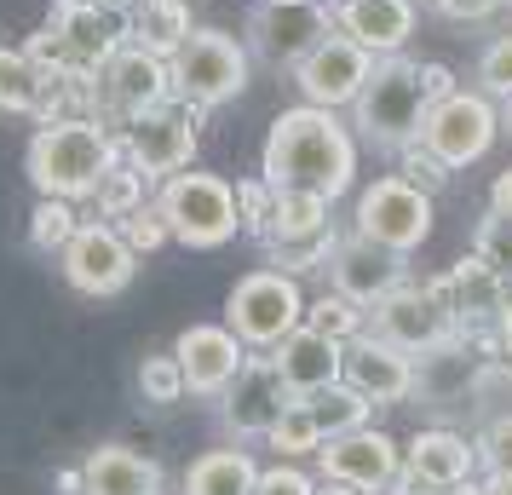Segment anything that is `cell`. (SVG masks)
<instances>
[{"label": "cell", "mask_w": 512, "mask_h": 495, "mask_svg": "<svg viewBox=\"0 0 512 495\" xmlns=\"http://www.w3.org/2000/svg\"><path fill=\"white\" fill-rule=\"evenodd\" d=\"M334 29L363 41L374 58H397L415 35V0H334Z\"/></svg>", "instance_id": "23"}, {"label": "cell", "mask_w": 512, "mask_h": 495, "mask_svg": "<svg viewBox=\"0 0 512 495\" xmlns=\"http://www.w3.org/2000/svg\"><path fill=\"white\" fill-rule=\"evenodd\" d=\"M162 467L127 444H104L81 467V495H162Z\"/></svg>", "instance_id": "25"}, {"label": "cell", "mask_w": 512, "mask_h": 495, "mask_svg": "<svg viewBox=\"0 0 512 495\" xmlns=\"http://www.w3.org/2000/svg\"><path fill=\"white\" fill-rule=\"evenodd\" d=\"M121 29H133V18H121V6L104 0H64L47 18V29L35 35V58L58 75H93L110 52L127 41Z\"/></svg>", "instance_id": "6"}, {"label": "cell", "mask_w": 512, "mask_h": 495, "mask_svg": "<svg viewBox=\"0 0 512 495\" xmlns=\"http://www.w3.org/2000/svg\"><path fill=\"white\" fill-rule=\"evenodd\" d=\"M104 6H121V0H104Z\"/></svg>", "instance_id": "49"}, {"label": "cell", "mask_w": 512, "mask_h": 495, "mask_svg": "<svg viewBox=\"0 0 512 495\" xmlns=\"http://www.w3.org/2000/svg\"><path fill=\"white\" fill-rule=\"evenodd\" d=\"M438 495H484V484L472 478V484H455V490H438Z\"/></svg>", "instance_id": "47"}, {"label": "cell", "mask_w": 512, "mask_h": 495, "mask_svg": "<svg viewBox=\"0 0 512 495\" xmlns=\"http://www.w3.org/2000/svg\"><path fill=\"white\" fill-rule=\"evenodd\" d=\"M139 392H144L150 403H179V392H190V386H185V363H179V352L144 357V363H139Z\"/></svg>", "instance_id": "34"}, {"label": "cell", "mask_w": 512, "mask_h": 495, "mask_svg": "<svg viewBox=\"0 0 512 495\" xmlns=\"http://www.w3.org/2000/svg\"><path fill=\"white\" fill-rule=\"evenodd\" d=\"M156 208L167 213V231L185 248H225L231 236H242V202H236V185L219 179V173H202V167H185L162 179L156 190Z\"/></svg>", "instance_id": "4"}, {"label": "cell", "mask_w": 512, "mask_h": 495, "mask_svg": "<svg viewBox=\"0 0 512 495\" xmlns=\"http://www.w3.org/2000/svg\"><path fill=\"white\" fill-rule=\"evenodd\" d=\"M236 202H242V231L265 236L271 231V213H277V190L265 185V173L248 179V185H236Z\"/></svg>", "instance_id": "39"}, {"label": "cell", "mask_w": 512, "mask_h": 495, "mask_svg": "<svg viewBox=\"0 0 512 495\" xmlns=\"http://www.w3.org/2000/svg\"><path fill=\"white\" fill-rule=\"evenodd\" d=\"M305 329L328 334V340H357V334L369 329V306H357L351 294H340V288H328V294H317V300H305Z\"/></svg>", "instance_id": "31"}, {"label": "cell", "mask_w": 512, "mask_h": 495, "mask_svg": "<svg viewBox=\"0 0 512 495\" xmlns=\"http://www.w3.org/2000/svg\"><path fill=\"white\" fill-rule=\"evenodd\" d=\"M334 248H340V236H334V225H323V231L265 242V265H277V271H288V277H300V271H328Z\"/></svg>", "instance_id": "30"}, {"label": "cell", "mask_w": 512, "mask_h": 495, "mask_svg": "<svg viewBox=\"0 0 512 495\" xmlns=\"http://www.w3.org/2000/svg\"><path fill=\"white\" fill-rule=\"evenodd\" d=\"M225 323L242 334L248 352H277L282 340L305 323V294H300V283H294L288 271L259 265V271H248V277L231 288Z\"/></svg>", "instance_id": "8"}, {"label": "cell", "mask_w": 512, "mask_h": 495, "mask_svg": "<svg viewBox=\"0 0 512 495\" xmlns=\"http://www.w3.org/2000/svg\"><path fill=\"white\" fill-rule=\"evenodd\" d=\"M93 116L110 121V127H127L133 116H144L150 104L173 98V81H167V52L144 47V41H121L93 75Z\"/></svg>", "instance_id": "7"}, {"label": "cell", "mask_w": 512, "mask_h": 495, "mask_svg": "<svg viewBox=\"0 0 512 495\" xmlns=\"http://www.w3.org/2000/svg\"><path fill=\"white\" fill-rule=\"evenodd\" d=\"M317 467H323L328 484H351V490H392L397 472H403V449H397L392 432L380 426H357V432H340L317 449Z\"/></svg>", "instance_id": "18"}, {"label": "cell", "mask_w": 512, "mask_h": 495, "mask_svg": "<svg viewBox=\"0 0 512 495\" xmlns=\"http://www.w3.org/2000/svg\"><path fill=\"white\" fill-rule=\"evenodd\" d=\"M369 409L374 403L363 398V392H351L346 380H340V386H323V392H305V398H294V409L277 421L271 449H282V455H317L328 438L369 426Z\"/></svg>", "instance_id": "16"}, {"label": "cell", "mask_w": 512, "mask_h": 495, "mask_svg": "<svg viewBox=\"0 0 512 495\" xmlns=\"http://www.w3.org/2000/svg\"><path fill=\"white\" fill-rule=\"evenodd\" d=\"M432 81L420 64L409 58H380L369 75V87L363 98L351 104V127H357V139L374 144V150H409L420 144V127H426V110H432Z\"/></svg>", "instance_id": "3"}, {"label": "cell", "mask_w": 512, "mask_h": 495, "mask_svg": "<svg viewBox=\"0 0 512 495\" xmlns=\"http://www.w3.org/2000/svg\"><path fill=\"white\" fill-rule=\"evenodd\" d=\"M58 490H64V495H81V472H58Z\"/></svg>", "instance_id": "45"}, {"label": "cell", "mask_w": 512, "mask_h": 495, "mask_svg": "<svg viewBox=\"0 0 512 495\" xmlns=\"http://www.w3.org/2000/svg\"><path fill=\"white\" fill-rule=\"evenodd\" d=\"M478 87L489 98H512V35H495L484 52H478Z\"/></svg>", "instance_id": "36"}, {"label": "cell", "mask_w": 512, "mask_h": 495, "mask_svg": "<svg viewBox=\"0 0 512 495\" xmlns=\"http://www.w3.org/2000/svg\"><path fill=\"white\" fill-rule=\"evenodd\" d=\"M507 6H512V0H507Z\"/></svg>", "instance_id": "50"}, {"label": "cell", "mask_w": 512, "mask_h": 495, "mask_svg": "<svg viewBox=\"0 0 512 495\" xmlns=\"http://www.w3.org/2000/svg\"><path fill=\"white\" fill-rule=\"evenodd\" d=\"M369 329L380 334V340H392L397 352L409 357H432L443 352V346H455L461 340V323H455V311L443 306L432 288H397V294H386L380 306H369Z\"/></svg>", "instance_id": "15"}, {"label": "cell", "mask_w": 512, "mask_h": 495, "mask_svg": "<svg viewBox=\"0 0 512 495\" xmlns=\"http://www.w3.org/2000/svg\"><path fill=\"white\" fill-rule=\"evenodd\" d=\"M121 236L133 242V254H156L162 242H173V231H167V213L156 208V202H144L139 213H127V219H121Z\"/></svg>", "instance_id": "38"}, {"label": "cell", "mask_w": 512, "mask_h": 495, "mask_svg": "<svg viewBox=\"0 0 512 495\" xmlns=\"http://www.w3.org/2000/svg\"><path fill=\"white\" fill-rule=\"evenodd\" d=\"M351 392L380 409V403H403L409 392H420V357L397 352L392 340H380L374 329H363L357 340H346V369H340Z\"/></svg>", "instance_id": "19"}, {"label": "cell", "mask_w": 512, "mask_h": 495, "mask_svg": "<svg viewBox=\"0 0 512 495\" xmlns=\"http://www.w3.org/2000/svg\"><path fill=\"white\" fill-rule=\"evenodd\" d=\"M121 156L116 127L98 116H52L41 121V133L29 139L24 167L29 185L41 196H70V202H87L93 185L110 173V162Z\"/></svg>", "instance_id": "2"}, {"label": "cell", "mask_w": 512, "mask_h": 495, "mask_svg": "<svg viewBox=\"0 0 512 495\" xmlns=\"http://www.w3.org/2000/svg\"><path fill=\"white\" fill-rule=\"evenodd\" d=\"M334 29L328 0H259L248 18V47L271 70H300V58Z\"/></svg>", "instance_id": "12"}, {"label": "cell", "mask_w": 512, "mask_h": 495, "mask_svg": "<svg viewBox=\"0 0 512 495\" xmlns=\"http://www.w3.org/2000/svg\"><path fill=\"white\" fill-rule=\"evenodd\" d=\"M351 231L380 242V248H392V254H415L420 242L432 236V190H420L403 173L374 179L357 196V208H351Z\"/></svg>", "instance_id": "10"}, {"label": "cell", "mask_w": 512, "mask_h": 495, "mask_svg": "<svg viewBox=\"0 0 512 495\" xmlns=\"http://www.w3.org/2000/svg\"><path fill=\"white\" fill-rule=\"evenodd\" d=\"M196 116H202V110H190L179 98L150 104L144 116L116 127L121 156L139 167L144 179H173V173H185L190 156H196Z\"/></svg>", "instance_id": "11"}, {"label": "cell", "mask_w": 512, "mask_h": 495, "mask_svg": "<svg viewBox=\"0 0 512 495\" xmlns=\"http://www.w3.org/2000/svg\"><path fill=\"white\" fill-rule=\"evenodd\" d=\"M58 81L64 75L47 70L35 52H12L0 47V110L6 116H47L58 110Z\"/></svg>", "instance_id": "26"}, {"label": "cell", "mask_w": 512, "mask_h": 495, "mask_svg": "<svg viewBox=\"0 0 512 495\" xmlns=\"http://www.w3.org/2000/svg\"><path fill=\"white\" fill-rule=\"evenodd\" d=\"M81 231V213H75L70 196H41L35 213H29V242L47 248V254H64V242Z\"/></svg>", "instance_id": "33"}, {"label": "cell", "mask_w": 512, "mask_h": 495, "mask_svg": "<svg viewBox=\"0 0 512 495\" xmlns=\"http://www.w3.org/2000/svg\"><path fill=\"white\" fill-rule=\"evenodd\" d=\"M254 495H317V484H311L300 467H265L259 484H254Z\"/></svg>", "instance_id": "41"}, {"label": "cell", "mask_w": 512, "mask_h": 495, "mask_svg": "<svg viewBox=\"0 0 512 495\" xmlns=\"http://www.w3.org/2000/svg\"><path fill=\"white\" fill-rule=\"evenodd\" d=\"M374 58L363 41H351L346 29H328L317 47L300 58V70H294V87H300L305 104H323V110H351L363 87H369L374 75Z\"/></svg>", "instance_id": "13"}, {"label": "cell", "mask_w": 512, "mask_h": 495, "mask_svg": "<svg viewBox=\"0 0 512 495\" xmlns=\"http://www.w3.org/2000/svg\"><path fill=\"white\" fill-rule=\"evenodd\" d=\"M472 472H478V438H461L455 426H426L403 449V478L432 495L472 484Z\"/></svg>", "instance_id": "22"}, {"label": "cell", "mask_w": 512, "mask_h": 495, "mask_svg": "<svg viewBox=\"0 0 512 495\" xmlns=\"http://www.w3.org/2000/svg\"><path fill=\"white\" fill-rule=\"evenodd\" d=\"M167 81H173L179 104L219 110V104L242 98V87H248V47L225 29H190L185 41L167 52Z\"/></svg>", "instance_id": "5"}, {"label": "cell", "mask_w": 512, "mask_h": 495, "mask_svg": "<svg viewBox=\"0 0 512 495\" xmlns=\"http://www.w3.org/2000/svg\"><path fill=\"white\" fill-rule=\"evenodd\" d=\"M271 357H277L282 380L294 386V398L323 392V386H340V369H346V346H340V340H328V334H317V329H305V323L288 334Z\"/></svg>", "instance_id": "24"}, {"label": "cell", "mask_w": 512, "mask_h": 495, "mask_svg": "<svg viewBox=\"0 0 512 495\" xmlns=\"http://www.w3.org/2000/svg\"><path fill=\"white\" fill-rule=\"evenodd\" d=\"M449 24H484V18H495V6H507V0H432Z\"/></svg>", "instance_id": "42"}, {"label": "cell", "mask_w": 512, "mask_h": 495, "mask_svg": "<svg viewBox=\"0 0 512 495\" xmlns=\"http://www.w3.org/2000/svg\"><path fill=\"white\" fill-rule=\"evenodd\" d=\"M478 467H484V478L512 472V415H489L484 421V432H478Z\"/></svg>", "instance_id": "37"}, {"label": "cell", "mask_w": 512, "mask_h": 495, "mask_svg": "<svg viewBox=\"0 0 512 495\" xmlns=\"http://www.w3.org/2000/svg\"><path fill=\"white\" fill-rule=\"evenodd\" d=\"M323 225H334V219H328V202H323V196H305V190H277V213H271V231H265V242L323 231Z\"/></svg>", "instance_id": "32"}, {"label": "cell", "mask_w": 512, "mask_h": 495, "mask_svg": "<svg viewBox=\"0 0 512 495\" xmlns=\"http://www.w3.org/2000/svg\"><path fill=\"white\" fill-rule=\"evenodd\" d=\"M403 260L409 254H392V248H380V242L351 231V236H340V248L328 260V288L351 294L357 306H380L386 294L403 288Z\"/></svg>", "instance_id": "20"}, {"label": "cell", "mask_w": 512, "mask_h": 495, "mask_svg": "<svg viewBox=\"0 0 512 495\" xmlns=\"http://www.w3.org/2000/svg\"><path fill=\"white\" fill-rule=\"evenodd\" d=\"M179 363H185V386L196 398H219L236 375H242V363H248V346H242V334L231 323H196V329L179 334Z\"/></svg>", "instance_id": "21"}, {"label": "cell", "mask_w": 512, "mask_h": 495, "mask_svg": "<svg viewBox=\"0 0 512 495\" xmlns=\"http://www.w3.org/2000/svg\"><path fill=\"white\" fill-rule=\"evenodd\" d=\"M144 190H150V179H144L139 167L127 162V156H116V162H110V173L93 185L87 208H93V219H110V225H121L127 213L144 208Z\"/></svg>", "instance_id": "28"}, {"label": "cell", "mask_w": 512, "mask_h": 495, "mask_svg": "<svg viewBox=\"0 0 512 495\" xmlns=\"http://www.w3.org/2000/svg\"><path fill=\"white\" fill-rule=\"evenodd\" d=\"M288 409H294V386L282 380L271 352H254L242 363V375L219 392V421L236 438H271Z\"/></svg>", "instance_id": "17"}, {"label": "cell", "mask_w": 512, "mask_h": 495, "mask_svg": "<svg viewBox=\"0 0 512 495\" xmlns=\"http://www.w3.org/2000/svg\"><path fill=\"white\" fill-rule=\"evenodd\" d=\"M495 133H501L495 98H489L484 87H449L443 98H432L426 127H420V144H426L449 173H461V167L484 162Z\"/></svg>", "instance_id": "9"}, {"label": "cell", "mask_w": 512, "mask_h": 495, "mask_svg": "<svg viewBox=\"0 0 512 495\" xmlns=\"http://www.w3.org/2000/svg\"><path fill=\"white\" fill-rule=\"evenodd\" d=\"M484 495H512V472H495V478H484Z\"/></svg>", "instance_id": "44"}, {"label": "cell", "mask_w": 512, "mask_h": 495, "mask_svg": "<svg viewBox=\"0 0 512 495\" xmlns=\"http://www.w3.org/2000/svg\"><path fill=\"white\" fill-rule=\"evenodd\" d=\"M472 254H478V260H484L489 271L512 277V219L489 213L484 225H478V236H472Z\"/></svg>", "instance_id": "35"}, {"label": "cell", "mask_w": 512, "mask_h": 495, "mask_svg": "<svg viewBox=\"0 0 512 495\" xmlns=\"http://www.w3.org/2000/svg\"><path fill=\"white\" fill-rule=\"evenodd\" d=\"M501 127L512 133V98H501Z\"/></svg>", "instance_id": "48"}, {"label": "cell", "mask_w": 512, "mask_h": 495, "mask_svg": "<svg viewBox=\"0 0 512 495\" xmlns=\"http://www.w3.org/2000/svg\"><path fill=\"white\" fill-rule=\"evenodd\" d=\"M489 213H501V219H512V167L495 179V190H489Z\"/></svg>", "instance_id": "43"}, {"label": "cell", "mask_w": 512, "mask_h": 495, "mask_svg": "<svg viewBox=\"0 0 512 495\" xmlns=\"http://www.w3.org/2000/svg\"><path fill=\"white\" fill-rule=\"evenodd\" d=\"M259 472L265 467H259L248 449H208L202 461H190L185 495H254Z\"/></svg>", "instance_id": "27"}, {"label": "cell", "mask_w": 512, "mask_h": 495, "mask_svg": "<svg viewBox=\"0 0 512 495\" xmlns=\"http://www.w3.org/2000/svg\"><path fill=\"white\" fill-rule=\"evenodd\" d=\"M127 18H133V41H144V47H156V52H173L196 29L185 0H133Z\"/></svg>", "instance_id": "29"}, {"label": "cell", "mask_w": 512, "mask_h": 495, "mask_svg": "<svg viewBox=\"0 0 512 495\" xmlns=\"http://www.w3.org/2000/svg\"><path fill=\"white\" fill-rule=\"evenodd\" d=\"M357 179V127L340 121V110L323 104H294L271 121L265 139V185L271 190H305L340 202Z\"/></svg>", "instance_id": "1"}, {"label": "cell", "mask_w": 512, "mask_h": 495, "mask_svg": "<svg viewBox=\"0 0 512 495\" xmlns=\"http://www.w3.org/2000/svg\"><path fill=\"white\" fill-rule=\"evenodd\" d=\"M317 495H363V490H351V484H328V478H323V484H317Z\"/></svg>", "instance_id": "46"}, {"label": "cell", "mask_w": 512, "mask_h": 495, "mask_svg": "<svg viewBox=\"0 0 512 495\" xmlns=\"http://www.w3.org/2000/svg\"><path fill=\"white\" fill-rule=\"evenodd\" d=\"M58 265H64V283H70L75 294L110 300V294H121V288L133 283L139 254H133V242L121 236V225H110V219H81V231L64 242Z\"/></svg>", "instance_id": "14"}, {"label": "cell", "mask_w": 512, "mask_h": 495, "mask_svg": "<svg viewBox=\"0 0 512 495\" xmlns=\"http://www.w3.org/2000/svg\"><path fill=\"white\" fill-rule=\"evenodd\" d=\"M403 179H415L420 190H438L443 179H449V167H443L426 144H409V150H403Z\"/></svg>", "instance_id": "40"}]
</instances>
